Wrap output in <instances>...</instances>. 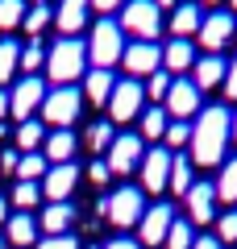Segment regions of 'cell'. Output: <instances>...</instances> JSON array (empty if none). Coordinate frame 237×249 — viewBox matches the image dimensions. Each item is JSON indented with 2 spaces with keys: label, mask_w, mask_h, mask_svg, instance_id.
Wrapping results in <instances>:
<instances>
[{
  "label": "cell",
  "mask_w": 237,
  "mask_h": 249,
  "mask_svg": "<svg viewBox=\"0 0 237 249\" xmlns=\"http://www.w3.org/2000/svg\"><path fill=\"white\" fill-rule=\"evenodd\" d=\"M192 75H196V88H200V91L220 88V83H225V75H229V62L220 58V54H204V58H196Z\"/></svg>",
  "instance_id": "cell-20"
},
{
  "label": "cell",
  "mask_w": 237,
  "mask_h": 249,
  "mask_svg": "<svg viewBox=\"0 0 237 249\" xmlns=\"http://www.w3.org/2000/svg\"><path fill=\"white\" fill-rule=\"evenodd\" d=\"M192 241H196V224L192 220H175L171 232H167V241H162V249H192Z\"/></svg>",
  "instance_id": "cell-32"
},
{
  "label": "cell",
  "mask_w": 237,
  "mask_h": 249,
  "mask_svg": "<svg viewBox=\"0 0 237 249\" xmlns=\"http://www.w3.org/2000/svg\"><path fill=\"white\" fill-rule=\"evenodd\" d=\"M141 158H146V142H141V133H117L113 145H108V170L113 175H133V170L141 166Z\"/></svg>",
  "instance_id": "cell-10"
},
{
  "label": "cell",
  "mask_w": 237,
  "mask_h": 249,
  "mask_svg": "<svg viewBox=\"0 0 237 249\" xmlns=\"http://www.w3.org/2000/svg\"><path fill=\"white\" fill-rule=\"evenodd\" d=\"M125 29L117 25L113 17H100L96 25H92V37H88V62H96L100 71H108L113 62H121L125 54Z\"/></svg>",
  "instance_id": "cell-3"
},
{
  "label": "cell",
  "mask_w": 237,
  "mask_h": 249,
  "mask_svg": "<svg viewBox=\"0 0 237 249\" xmlns=\"http://www.w3.org/2000/svg\"><path fill=\"white\" fill-rule=\"evenodd\" d=\"M71 224H75V204H50L42 216H38V232H46V237H59V232H71Z\"/></svg>",
  "instance_id": "cell-21"
},
{
  "label": "cell",
  "mask_w": 237,
  "mask_h": 249,
  "mask_svg": "<svg viewBox=\"0 0 237 249\" xmlns=\"http://www.w3.org/2000/svg\"><path fill=\"white\" fill-rule=\"evenodd\" d=\"M217 241H220V245H237V208H233V212H220V220H217Z\"/></svg>",
  "instance_id": "cell-38"
},
{
  "label": "cell",
  "mask_w": 237,
  "mask_h": 249,
  "mask_svg": "<svg viewBox=\"0 0 237 249\" xmlns=\"http://www.w3.org/2000/svg\"><path fill=\"white\" fill-rule=\"evenodd\" d=\"M83 112V91L79 88H50L42 100V121L54 129H71Z\"/></svg>",
  "instance_id": "cell-6"
},
{
  "label": "cell",
  "mask_w": 237,
  "mask_h": 249,
  "mask_svg": "<svg viewBox=\"0 0 237 249\" xmlns=\"http://www.w3.org/2000/svg\"><path fill=\"white\" fill-rule=\"evenodd\" d=\"M88 13H92L88 0H59V9H54V25L62 29V37H75L79 29L88 25Z\"/></svg>",
  "instance_id": "cell-17"
},
{
  "label": "cell",
  "mask_w": 237,
  "mask_h": 249,
  "mask_svg": "<svg viewBox=\"0 0 237 249\" xmlns=\"http://www.w3.org/2000/svg\"><path fill=\"white\" fill-rule=\"evenodd\" d=\"M96 13H117V9H125V0H88Z\"/></svg>",
  "instance_id": "cell-45"
},
{
  "label": "cell",
  "mask_w": 237,
  "mask_h": 249,
  "mask_svg": "<svg viewBox=\"0 0 237 249\" xmlns=\"http://www.w3.org/2000/svg\"><path fill=\"white\" fill-rule=\"evenodd\" d=\"M38 249H83V245H79L75 232H59V237H42Z\"/></svg>",
  "instance_id": "cell-40"
},
{
  "label": "cell",
  "mask_w": 237,
  "mask_h": 249,
  "mask_svg": "<svg viewBox=\"0 0 237 249\" xmlns=\"http://www.w3.org/2000/svg\"><path fill=\"white\" fill-rule=\"evenodd\" d=\"M117 25L125 34H133V42H154L162 34V9H158L154 0H125Z\"/></svg>",
  "instance_id": "cell-4"
},
{
  "label": "cell",
  "mask_w": 237,
  "mask_h": 249,
  "mask_svg": "<svg viewBox=\"0 0 237 249\" xmlns=\"http://www.w3.org/2000/svg\"><path fill=\"white\" fill-rule=\"evenodd\" d=\"M192 183H196V162L187 158V154H175V162H171V191L175 196H187L192 191Z\"/></svg>",
  "instance_id": "cell-25"
},
{
  "label": "cell",
  "mask_w": 237,
  "mask_h": 249,
  "mask_svg": "<svg viewBox=\"0 0 237 249\" xmlns=\"http://www.w3.org/2000/svg\"><path fill=\"white\" fill-rule=\"evenodd\" d=\"M141 112H146V88H141L138 79H117L113 100H108L113 124H129L133 116H141Z\"/></svg>",
  "instance_id": "cell-7"
},
{
  "label": "cell",
  "mask_w": 237,
  "mask_h": 249,
  "mask_svg": "<svg viewBox=\"0 0 237 249\" xmlns=\"http://www.w3.org/2000/svg\"><path fill=\"white\" fill-rule=\"evenodd\" d=\"M233 34H237V29H233Z\"/></svg>",
  "instance_id": "cell-56"
},
{
  "label": "cell",
  "mask_w": 237,
  "mask_h": 249,
  "mask_svg": "<svg viewBox=\"0 0 237 249\" xmlns=\"http://www.w3.org/2000/svg\"><path fill=\"white\" fill-rule=\"evenodd\" d=\"M162 145H167L171 154H175L179 145H192V124H187V121H171V124H167V137H162Z\"/></svg>",
  "instance_id": "cell-37"
},
{
  "label": "cell",
  "mask_w": 237,
  "mask_h": 249,
  "mask_svg": "<svg viewBox=\"0 0 237 249\" xmlns=\"http://www.w3.org/2000/svg\"><path fill=\"white\" fill-rule=\"evenodd\" d=\"M21 71V46L13 37H0V83H9Z\"/></svg>",
  "instance_id": "cell-29"
},
{
  "label": "cell",
  "mask_w": 237,
  "mask_h": 249,
  "mask_svg": "<svg viewBox=\"0 0 237 249\" xmlns=\"http://www.w3.org/2000/svg\"><path fill=\"white\" fill-rule=\"evenodd\" d=\"M167 91H171V75H167V71H154V75H150V83H146V96L162 104V100H167Z\"/></svg>",
  "instance_id": "cell-39"
},
{
  "label": "cell",
  "mask_w": 237,
  "mask_h": 249,
  "mask_svg": "<svg viewBox=\"0 0 237 249\" xmlns=\"http://www.w3.org/2000/svg\"><path fill=\"white\" fill-rule=\"evenodd\" d=\"M100 212L108 216V224L117 229H133L146 216V191L141 187H117L108 199H100Z\"/></svg>",
  "instance_id": "cell-5"
},
{
  "label": "cell",
  "mask_w": 237,
  "mask_h": 249,
  "mask_svg": "<svg viewBox=\"0 0 237 249\" xmlns=\"http://www.w3.org/2000/svg\"><path fill=\"white\" fill-rule=\"evenodd\" d=\"M183 204H187V220L192 224H208L212 216H217V183H208V178L192 183V191L183 196Z\"/></svg>",
  "instance_id": "cell-15"
},
{
  "label": "cell",
  "mask_w": 237,
  "mask_h": 249,
  "mask_svg": "<svg viewBox=\"0 0 237 249\" xmlns=\"http://www.w3.org/2000/svg\"><path fill=\"white\" fill-rule=\"evenodd\" d=\"M204 4H220V0H204Z\"/></svg>",
  "instance_id": "cell-52"
},
{
  "label": "cell",
  "mask_w": 237,
  "mask_h": 249,
  "mask_svg": "<svg viewBox=\"0 0 237 249\" xmlns=\"http://www.w3.org/2000/svg\"><path fill=\"white\" fill-rule=\"evenodd\" d=\"M121 67L133 79H150L154 71H162V46L158 42H129L121 54Z\"/></svg>",
  "instance_id": "cell-11"
},
{
  "label": "cell",
  "mask_w": 237,
  "mask_h": 249,
  "mask_svg": "<svg viewBox=\"0 0 237 249\" xmlns=\"http://www.w3.org/2000/svg\"><path fill=\"white\" fill-rule=\"evenodd\" d=\"M46 170H50V162H46V154H21V166H17V183H38V178H46Z\"/></svg>",
  "instance_id": "cell-30"
},
{
  "label": "cell",
  "mask_w": 237,
  "mask_h": 249,
  "mask_svg": "<svg viewBox=\"0 0 237 249\" xmlns=\"http://www.w3.org/2000/svg\"><path fill=\"white\" fill-rule=\"evenodd\" d=\"M50 21H54V9H50V4H46V0H38V4H34V9H25V21H21V25H25L29 29V34H42V29L46 25H50Z\"/></svg>",
  "instance_id": "cell-34"
},
{
  "label": "cell",
  "mask_w": 237,
  "mask_h": 249,
  "mask_svg": "<svg viewBox=\"0 0 237 249\" xmlns=\"http://www.w3.org/2000/svg\"><path fill=\"white\" fill-rule=\"evenodd\" d=\"M229 137H233V116H229V108L225 104L200 108V116H196V124H192V154H187V158H192L196 166H220Z\"/></svg>",
  "instance_id": "cell-1"
},
{
  "label": "cell",
  "mask_w": 237,
  "mask_h": 249,
  "mask_svg": "<svg viewBox=\"0 0 237 249\" xmlns=\"http://www.w3.org/2000/svg\"><path fill=\"white\" fill-rule=\"evenodd\" d=\"M25 0H0V29H17L25 21Z\"/></svg>",
  "instance_id": "cell-36"
},
{
  "label": "cell",
  "mask_w": 237,
  "mask_h": 249,
  "mask_svg": "<svg viewBox=\"0 0 237 249\" xmlns=\"http://www.w3.org/2000/svg\"><path fill=\"white\" fill-rule=\"evenodd\" d=\"M4 241L17 245V249L38 245V220H34V212H13L9 220H4Z\"/></svg>",
  "instance_id": "cell-19"
},
{
  "label": "cell",
  "mask_w": 237,
  "mask_h": 249,
  "mask_svg": "<svg viewBox=\"0 0 237 249\" xmlns=\"http://www.w3.org/2000/svg\"><path fill=\"white\" fill-rule=\"evenodd\" d=\"M192 249H225V245L217 241V232H200V237L192 241Z\"/></svg>",
  "instance_id": "cell-44"
},
{
  "label": "cell",
  "mask_w": 237,
  "mask_h": 249,
  "mask_svg": "<svg viewBox=\"0 0 237 249\" xmlns=\"http://www.w3.org/2000/svg\"><path fill=\"white\" fill-rule=\"evenodd\" d=\"M83 249H100V245H83Z\"/></svg>",
  "instance_id": "cell-53"
},
{
  "label": "cell",
  "mask_w": 237,
  "mask_h": 249,
  "mask_svg": "<svg viewBox=\"0 0 237 249\" xmlns=\"http://www.w3.org/2000/svg\"><path fill=\"white\" fill-rule=\"evenodd\" d=\"M4 116H9V91L0 88V121H4Z\"/></svg>",
  "instance_id": "cell-47"
},
{
  "label": "cell",
  "mask_w": 237,
  "mask_h": 249,
  "mask_svg": "<svg viewBox=\"0 0 237 249\" xmlns=\"http://www.w3.org/2000/svg\"><path fill=\"white\" fill-rule=\"evenodd\" d=\"M200 21H204L200 4L183 0V4H175V9H171V34H175V37H192V34H200Z\"/></svg>",
  "instance_id": "cell-24"
},
{
  "label": "cell",
  "mask_w": 237,
  "mask_h": 249,
  "mask_svg": "<svg viewBox=\"0 0 237 249\" xmlns=\"http://www.w3.org/2000/svg\"><path fill=\"white\" fill-rule=\"evenodd\" d=\"M0 249H9V241H4V232H0Z\"/></svg>",
  "instance_id": "cell-50"
},
{
  "label": "cell",
  "mask_w": 237,
  "mask_h": 249,
  "mask_svg": "<svg viewBox=\"0 0 237 249\" xmlns=\"http://www.w3.org/2000/svg\"><path fill=\"white\" fill-rule=\"evenodd\" d=\"M171 224H175V208L171 204L146 208V216L138 220V245H162L167 232H171Z\"/></svg>",
  "instance_id": "cell-13"
},
{
  "label": "cell",
  "mask_w": 237,
  "mask_h": 249,
  "mask_svg": "<svg viewBox=\"0 0 237 249\" xmlns=\"http://www.w3.org/2000/svg\"><path fill=\"white\" fill-rule=\"evenodd\" d=\"M75 150H79V137L71 133V129H54V133L46 137V145H42V154H46V162H50V166L71 162V158H75Z\"/></svg>",
  "instance_id": "cell-22"
},
{
  "label": "cell",
  "mask_w": 237,
  "mask_h": 249,
  "mask_svg": "<svg viewBox=\"0 0 237 249\" xmlns=\"http://www.w3.org/2000/svg\"><path fill=\"white\" fill-rule=\"evenodd\" d=\"M83 75H88V42L59 37L46 50V83L50 88H75Z\"/></svg>",
  "instance_id": "cell-2"
},
{
  "label": "cell",
  "mask_w": 237,
  "mask_h": 249,
  "mask_svg": "<svg viewBox=\"0 0 237 249\" xmlns=\"http://www.w3.org/2000/svg\"><path fill=\"white\" fill-rule=\"evenodd\" d=\"M34 4H38V0H34Z\"/></svg>",
  "instance_id": "cell-55"
},
{
  "label": "cell",
  "mask_w": 237,
  "mask_h": 249,
  "mask_svg": "<svg viewBox=\"0 0 237 249\" xmlns=\"http://www.w3.org/2000/svg\"><path fill=\"white\" fill-rule=\"evenodd\" d=\"M229 4H233V9H237V0H229Z\"/></svg>",
  "instance_id": "cell-54"
},
{
  "label": "cell",
  "mask_w": 237,
  "mask_h": 249,
  "mask_svg": "<svg viewBox=\"0 0 237 249\" xmlns=\"http://www.w3.org/2000/svg\"><path fill=\"white\" fill-rule=\"evenodd\" d=\"M42 145H46L42 121H21V124H17V150H21V154H38Z\"/></svg>",
  "instance_id": "cell-26"
},
{
  "label": "cell",
  "mask_w": 237,
  "mask_h": 249,
  "mask_svg": "<svg viewBox=\"0 0 237 249\" xmlns=\"http://www.w3.org/2000/svg\"><path fill=\"white\" fill-rule=\"evenodd\" d=\"M233 142H237V116H233Z\"/></svg>",
  "instance_id": "cell-51"
},
{
  "label": "cell",
  "mask_w": 237,
  "mask_h": 249,
  "mask_svg": "<svg viewBox=\"0 0 237 249\" xmlns=\"http://www.w3.org/2000/svg\"><path fill=\"white\" fill-rule=\"evenodd\" d=\"M4 220H9V199L0 196V224H4Z\"/></svg>",
  "instance_id": "cell-48"
},
{
  "label": "cell",
  "mask_w": 237,
  "mask_h": 249,
  "mask_svg": "<svg viewBox=\"0 0 237 249\" xmlns=\"http://www.w3.org/2000/svg\"><path fill=\"white\" fill-rule=\"evenodd\" d=\"M79 175H83V170H79L75 162H59V166H50L46 178H42V196L50 199V204H67L71 191L79 187Z\"/></svg>",
  "instance_id": "cell-12"
},
{
  "label": "cell",
  "mask_w": 237,
  "mask_h": 249,
  "mask_svg": "<svg viewBox=\"0 0 237 249\" xmlns=\"http://www.w3.org/2000/svg\"><path fill=\"white\" fill-rule=\"evenodd\" d=\"M162 67H167V75H183L196 67V46L187 42V37H171L167 46H162Z\"/></svg>",
  "instance_id": "cell-18"
},
{
  "label": "cell",
  "mask_w": 237,
  "mask_h": 249,
  "mask_svg": "<svg viewBox=\"0 0 237 249\" xmlns=\"http://www.w3.org/2000/svg\"><path fill=\"white\" fill-rule=\"evenodd\" d=\"M158 9H175V0H154Z\"/></svg>",
  "instance_id": "cell-49"
},
{
  "label": "cell",
  "mask_w": 237,
  "mask_h": 249,
  "mask_svg": "<svg viewBox=\"0 0 237 249\" xmlns=\"http://www.w3.org/2000/svg\"><path fill=\"white\" fill-rule=\"evenodd\" d=\"M113 124L108 121H96V124H88V129H83V137H79V145H88L92 154H100V150H108V145H113Z\"/></svg>",
  "instance_id": "cell-28"
},
{
  "label": "cell",
  "mask_w": 237,
  "mask_h": 249,
  "mask_svg": "<svg viewBox=\"0 0 237 249\" xmlns=\"http://www.w3.org/2000/svg\"><path fill=\"white\" fill-rule=\"evenodd\" d=\"M108 178H113V170H108V162H92V166H88V183H96V187H104L108 183Z\"/></svg>",
  "instance_id": "cell-41"
},
{
  "label": "cell",
  "mask_w": 237,
  "mask_h": 249,
  "mask_svg": "<svg viewBox=\"0 0 237 249\" xmlns=\"http://www.w3.org/2000/svg\"><path fill=\"white\" fill-rule=\"evenodd\" d=\"M162 108L175 121H187L192 112H200V88H196V79H171V91L162 100Z\"/></svg>",
  "instance_id": "cell-14"
},
{
  "label": "cell",
  "mask_w": 237,
  "mask_h": 249,
  "mask_svg": "<svg viewBox=\"0 0 237 249\" xmlns=\"http://www.w3.org/2000/svg\"><path fill=\"white\" fill-rule=\"evenodd\" d=\"M42 67H46V46L34 37V42L21 46V71H25V75H38Z\"/></svg>",
  "instance_id": "cell-33"
},
{
  "label": "cell",
  "mask_w": 237,
  "mask_h": 249,
  "mask_svg": "<svg viewBox=\"0 0 237 249\" xmlns=\"http://www.w3.org/2000/svg\"><path fill=\"white\" fill-rule=\"evenodd\" d=\"M220 88H225L229 100H237V58L229 62V75H225V83H220Z\"/></svg>",
  "instance_id": "cell-43"
},
{
  "label": "cell",
  "mask_w": 237,
  "mask_h": 249,
  "mask_svg": "<svg viewBox=\"0 0 237 249\" xmlns=\"http://www.w3.org/2000/svg\"><path fill=\"white\" fill-rule=\"evenodd\" d=\"M158 137H167V108L162 104L141 112V142H158Z\"/></svg>",
  "instance_id": "cell-27"
},
{
  "label": "cell",
  "mask_w": 237,
  "mask_h": 249,
  "mask_svg": "<svg viewBox=\"0 0 237 249\" xmlns=\"http://www.w3.org/2000/svg\"><path fill=\"white\" fill-rule=\"evenodd\" d=\"M171 162H175V154L167 150V145H150L146 158H141L138 175H141V191H150V196H162L171 183Z\"/></svg>",
  "instance_id": "cell-8"
},
{
  "label": "cell",
  "mask_w": 237,
  "mask_h": 249,
  "mask_svg": "<svg viewBox=\"0 0 237 249\" xmlns=\"http://www.w3.org/2000/svg\"><path fill=\"white\" fill-rule=\"evenodd\" d=\"M17 166H21V154L17 150H4V154H0V170H4V175H17Z\"/></svg>",
  "instance_id": "cell-42"
},
{
  "label": "cell",
  "mask_w": 237,
  "mask_h": 249,
  "mask_svg": "<svg viewBox=\"0 0 237 249\" xmlns=\"http://www.w3.org/2000/svg\"><path fill=\"white\" fill-rule=\"evenodd\" d=\"M104 249H141V245H138L133 237H113V241H108Z\"/></svg>",
  "instance_id": "cell-46"
},
{
  "label": "cell",
  "mask_w": 237,
  "mask_h": 249,
  "mask_svg": "<svg viewBox=\"0 0 237 249\" xmlns=\"http://www.w3.org/2000/svg\"><path fill=\"white\" fill-rule=\"evenodd\" d=\"M113 88H117V79H113V71H100V67H92L88 75H83V100H92V104H104L108 108V100H113Z\"/></svg>",
  "instance_id": "cell-23"
},
{
  "label": "cell",
  "mask_w": 237,
  "mask_h": 249,
  "mask_svg": "<svg viewBox=\"0 0 237 249\" xmlns=\"http://www.w3.org/2000/svg\"><path fill=\"white\" fill-rule=\"evenodd\" d=\"M38 199H42V183H17L13 187V204H17L21 212H34Z\"/></svg>",
  "instance_id": "cell-35"
},
{
  "label": "cell",
  "mask_w": 237,
  "mask_h": 249,
  "mask_svg": "<svg viewBox=\"0 0 237 249\" xmlns=\"http://www.w3.org/2000/svg\"><path fill=\"white\" fill-rule=\"evenodd\" d=\"M233 29H237L233 13H204V21H200V46L208 54H220V46L233 37Z\"/></svg>",
  "instance_id": "cell-16"
},
{
  "label": "cell",
  "mask_w": 237,
  "mask_h": 249,
  "mask_svg": "<svg viewBox=\"0 0 237 249\" xmlns=\"http://www.w3.org/2000/svg\"><path fill=\"white\" fill-rule=\"evenodd\" d=\"M217 199L237 204V158L220 162V178H217Z\"/></svg>",
  "instance_id": "cell-31"
},
{
  "label": "cell",
  "mask_w": 237,
  "mask_h": 249,
  "mask_svg": "<svg viewBox=\"0 0 237 249\" xmlns=\"http://www.w3.org/2000/svg\"><path fill=\"white\" fill-rule=\"evenodd\" d=\"M46 79L42 75H25V79H17V88L9 91V112L17 116V121H34V112H42V100H46Z\"/></svg>",
  "instance_id": "cell-9"
}]
</instances>
